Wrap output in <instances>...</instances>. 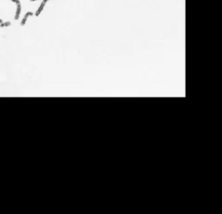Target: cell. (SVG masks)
<instances>
[{
    "label": "cell",
    "instance_id": "1",
    "mask_svg": "<svg viewBox=\"0 0 222 214\" xmlns=\"http://www.w3.org/2000/svg\"><path fill=\"white\" fill-rule=\"evenodd\" d=\"M20 11H21L20 4H18V9H17V13H16V16H15V19H18V18L19 14H20Z\"/></svg>",
    "mask_w": 222,
    "mask_h": 214
},
{
    "label": "cell",
    "instance_id": "2",
    "mask_svg": "<svg viewBox=\"0 0 222 214\" xmlns=\"http://www.w3.org/2000/svg\"><path fill=\"white\" fill-rule=\"evenodd\" d=\"M11 23H9V22H6V23H1V25H0V26H1V27H6V26H8V25H10Z\"/></svg>",
    "mask_w": 222,
    "mask_h": 214
},
{
    "label": "cell",
    "instance_id": "3",
    "mask_svg": "<svg viewBox=\"0 0 222 214\" xmlns=\"http://www.w3.org/2000/svg\"><path fill=\"white\" fill-rule=\"evenodd\" d=\"M12 2H14V3H17V4H19V1L18 0H11Z\"/></svg>",
    "mask_w": 222,
    "mask_h": 214
},
{
    "label": "cell",
    "instance_id": "4",
    "mask_svg": "<svg viewBox=\"0 0 222 214\" xmlns=\"http://www.w3.org/2000/svg\"><path fill=\"white\" fill-rule=\"evenodd\" d=\"M0 23H2V20H1V19H0Z\"/></svg>",
    "mask_w": 222,
    "mask_h": 214
}]
</instances>
